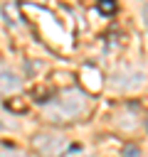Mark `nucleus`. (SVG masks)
I'll return each mask as SVG.
<instances>
[{"label":"nucleus","instance_id":"f257e3e1","mask_svg":"<svg viewBox=\"0 0 148 157\" xmlns=\"http://www.w3.org/2000/svg\"><path fill=\"white\" fill-rule=\"evenodd\" d=\"M86 96L79 91V88H69L64 93H59L52 103L44 105V115L52 120V123H69L79 115L86 113Z\"/></svg>","mask_w":148,"mask_h":157},{"label":"nucleus","instance_id":"9d476101","mask_svg":"<svg viewBox=\"0 0 148 157\" xmlns=\"http://www.w3.org/2000/svg\"><path fill=\"white\" fill-rule=\"evenodd\" d=\"M0 157H25V155H17V152H2Z\"/></svg>","mask_w":148,"mask_h":157},{"label":"nucleus","instance_id":"6e6552de","mask_svg":"<svg viewBox=\"0 0 148 157\" xmlns=\"http://www.w3.org/2000/svg\"><path fill=\"white\" fill-rule=\"evenodd\" d=\"M7 108H10V110H15V113H17V110L22 113V110H27V103H25L22 98H20V101H12V98H10V101H7Z\"/></svg>","mask_w":148,"mask_h":157},{"label":"nucleus","instance_id":"0eeeda50","mask_svg":"<svg viewBox=\"0 0 148 157\" xmlns=\"http://www.w3.org/2000/svg\"><path fill=\"white\" fill-rule=\"evenodd\" d=\"M96 10L101 15H113L116 12V0H96Z\"/></svg>","mask_w":148,"mask_h":157},{"label":"nucleus","instance_id":"9b49d317","mask_svg":"<svg viewBox=\"0 0 148 157\" xmlns=\"http://www.w3.org/2000/svg\"><path fill=\"white\" fill-rule=\"evenodd\" d=\"M143 20H146V25H148V5L143 7Z\"/></svg>","mask_w":148,"mask_h":157},{"label":"nucleus","instance_id":"1a4fd4ad","mask_svg":"<svg viewBox=\"0 0 148 157\" xmlns=\"http://www.w3.org/2000/svg\"><path fill=\"white\" fill-rule=\"evenodd\" d=\"M123 157H141V152H138L136 147H126V150H123Z\"/></svg>","mask_w":148,"mask_h":157},{"label":"nucleus","instance_id":"f03ea898","mask_svg":"<svg viewBox=\"0 0 148 157\" xmlns=\"http://www.w3.org/2000/svg\"><path fill=\"white\" fill-rule=\"evenodd\" d=\"M143 71H138V69H121V71H116L113 74V88H118V91H133V88H141L143 86Z\"/></svg>","mask_w":148,"mask_h":157},{"label":"nucleus","instance_id":"39448f33","mask_svg":"<svg viewBox=\"0 0 148 157\" xmlns=\"http://www.w3.org/2000/svg\"><path fill=\"white\" fill-rule=\"evenodd\" d=\"M84 83L89 86V88H99L101 86V74L96 71V69H91V66H84Z\"/></svg>","mask_w":148,"mask_h":157},{"label":"nucleus","instance_id":"20e7f679","mask_svg":"<svg viewBox=\"0 0 148 157\" xmlns=\"http://www.w3.org/2000/svg\"><path fill=\"white\" fill-rule=\"evenodd\" d=\"M20 83H22V78H20L12 69L0 66V93H12V91L20 88Z\"/></svg>","mask_w":148,"mask_h":157},{"label":"nucleus","instance_id":"423d86ee","mask_svg":"<svg viewBox=\"0 0 148 157\" xmlns=\"http://www.w3.org/2000/svg\"><path fill=\"white\" fill-rule=\"evenodd\" d=\"M2 15L10 20V25H22V15H20V10H17L15 2H5L2 5Z\"/></svg>","mask_w":148,"mask_h":157},{"label":"nucleus","instance_id":"7ed1b4c3","mask_svg":"<svg viewBox=\"0 0 148 157\" xmlns=\"http://www.w3.org/2000/svg\"><path fill=\"white\" fill-rule=\"evenodd\" d=\"M35 147L47 157H62V152L67 150V140L59 135H39L35 140Z\"/></svg>","mask_w":148,"mask_h":157}]
</instances>
